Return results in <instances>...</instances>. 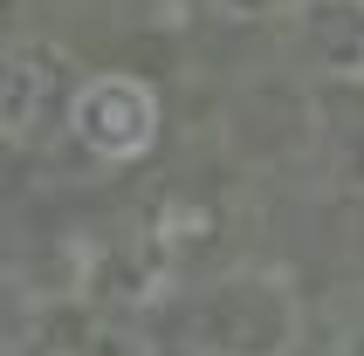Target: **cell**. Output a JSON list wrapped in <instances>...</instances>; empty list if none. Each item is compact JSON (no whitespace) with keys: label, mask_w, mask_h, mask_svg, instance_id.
Listing matches in <instances>:
<instances>
[{"label":"cell","mask_w":364,"mask_h":356,"mask_svg":"<svg viewBox=\"0 0 364 356\" xmlns=\"http://www.w3.org/2000/svg\"><path fill=\"white\" fill-rule=\"evenodd\" d=\"M303 48L323 76L364 82V0H309L303 7Z\"/></svg>","instance_id":"2"},{"label":"cell","mask_w":364,"mask_h":356,"mask_svg":"<svg viewBox=\"0 0 364 356\" xmlns=\"http://www.w3.org/2000/svg\"><path fill=\"white\" fill-rule=\"evenodd\" d=\"M69 130L76 144H90L97 158L124 165V158H144L159 144V89L144 76H124V69H103L90 76L69 96Z\"/></svg>","instance_id":"1"}]
</instances>
